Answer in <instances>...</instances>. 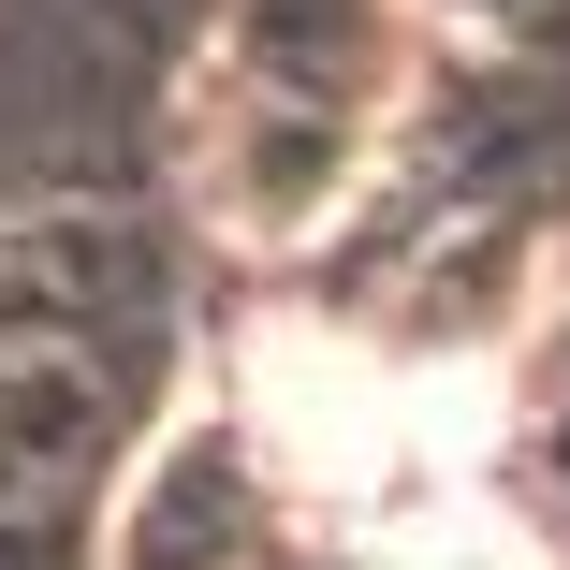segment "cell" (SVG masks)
<instances>
[{"instance_id":"obj_1","label":"cell","mask_w":570,"mask_h":570,"mask_svg":"<svg viewBox=\"0 0 570 570\" xmlns=\"http://www.w3.org/2000/svg\"><path fill=\"white\" fill-rule=\"evenodd\" d=\"M395 570H541L512 527H483V512H439V527H410L395 541Z\"/></svg>"}]
</instances>
